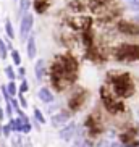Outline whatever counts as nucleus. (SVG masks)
I'll list each match as a JSON object with an SVG mask.
<instances>
[{
  "mask_svg": "<svg viewBox=\"0 0 139 147\" xmlns=\"http://www.w3.org/2000/svg\"><path fill=\"white\" fill-rule=\"evenodd\" d=\"M34 74H36V81H42L44 79V74H45V61L42 58H39V60L36 61Z\"/></svg>",
  "mask_w": 139,
  "mask_h": 147,
  "instance_id": "obj_11",
  "label": "nucleus"
},
{
  "mask_svg": "<svg viewBox=\"0 0 139 147\" xmlns=\"http://www.w3.org/2000/svg\"><path fill=\"white\" fill-rule=\"evenodd\" d=\"M11 147H23V138L21 134H15L11 138Z\"/></svg>",
  "mask_w": 139,
  "mask_h": 147,
  "instance_id": "obj_21",
  "label": "nucleus"
},
{
  "mask_svg": "<svg viewBox=\"0 0 139 147\" xmlns=\"http://www.w3.org/2000/svg\"><path fill=\"white\" fill-rule=\"evenodd\" d=\"M2 134H3L5 138H8L10 134H11V128H10V125H5V126H2Z\"/></svg>",
  "mask_w": 139,
  "mask_h": 147,
  "instance_id": "obj_25",
  "label": "nucleus"
},
{
  "mask_svg": "<svg viewBox=\"0 0 139 147\" xmlns=\"http://www.w3.org/2000/svg\"><path fill=\"white\" fill-rule=\"evenodd\" d=\"M31 7V0H20V10H18V16L23 18L28 13V10Z\"/></svg>",
  "mask_w": 139,
  "mask_h": 147,
  "instance_id": "obj_15",
  "label": "nucleus"
},
{
  "mask_svg": "<svg viewBox=\"0 0 139 147\" xmlns=\"http://www.w3.org/2000/svg\"><path fill=\"white\" fill-rule=\"evenodd\" d=\"M37 97L42 100L44 104H50V102H53V94L50 92V89H47V87H40L39 92H37Z\"/></svg>",
  "mask_w": 139,
  "mask_h": 147,
  "instance_id": "obj_14",
  "label": "nucleus"
},
{
  "mask_svg": "<svg viewBox=\"0 0 139 147\" xmlns=\"http://www.w3.org/2000/svg\"><path fill=\"white\" fill-rule=\"evenodd\" d=\"M11 60H13V65H16V66L21 65V55H20V52L15 50V49H11Z\"/></svg>",
  "mask_w": 139,
  "mask_h": 147,
  "instance_id": "obj_19",
  "label": "nucleus"
},
{
  "mask_svg": "<svg viewBox=\"0 0 139 147\" xmlns=\"http://www.w3.org/2000/svg\"><path fill=\"white\" fill-rule=\"evenodd\" d=\"M34 118H36V121H39L40 125L45 123V117L42 115V112H40L39 108H34Z\"/></svg>",
  "mask_w": 139,
  "mask_h": 147,
  "instance_id": "obj_22",
  "label": "nucleus"
},
{
  "mask_svg": "<svg viewBox=\"0 0 139 147\" xmlns=\"http://www.w3.org/2000/svg\"><path fill=\"white\" fill-rule=\"evenodd\" d=\"M5 32H7V37H8V39H15L13 24H11V20H10V18L5 20Z\"/></svg>",
  "mask_w": 139,
  "mask_h": 147,
  "instance_id": "obj_16",
  "label": "nucleus"
},
{
  "mask_svg": "<svg viewBox=\"0 0 139 147\" xmlns=\"http://www.w3.org/2000/svg\"><path fill=\"white\" fill-rule=\"evenodd\" d=\"M5 112H7V117L11 118V115H13V108H11V105H10L8 102L5 104Z\"/></svg>",
  "mask_w": 139,
  "mask_h": 147,
  "instance_id": "obj_28",
  "label": "nucleus"
},
{
  "mask_svg": "<svg viewBox=\"0 0 139 147\" xmlns=\"http://www.w3.org/2000/svg\"><path fill=\"white\" fill-rule=\"evenodd\" d=\"M18 102H20V105H21L23 108L28 107V102H26V99H24V95L23 94H18Z\"/></svg>",
  "mask_w": 139,
  "mask_h": 147,
  "instance_id": "obj_26",
  "label": "nucleus"
},
{
  "mask_svg": "<svg viewBox=\"0 0 139 147\" xmlns=\"http://www.w3.org/2000/svg\"><path fill=\"white\" fill-rule=\"evenodd\" d=\"M76 131H78V126H76V123H74V121H70V123H66V125L60 129L58 136H60L61 141L70 142L73 138H76Z\"/></svg>",
  "mask_w": 139,
  "mask_h": 147,
  "instance_id": "obj_7",
  "label": "nucleus"
},
{
  "mask_svg": "<svg viewBox=\"0 0 139 147\" xmlns=\"http://www.w3.org/2000/svg\"><path fill=\"white\" fill-rule=\"evenodd\" d=\"M28 89H29V84H28V81H26V79H23V81H21V86L18 87V92L24 95V94L28 92Z\"/></svg>",
  "mask_w": 139,
  "mask_h": 147,
  "instance_id": "obj_23",
  "label": "nucleus"
},
{
  "mask_svg": "<svg viewBox=\"0 0 139 147\" xmlns=\"http://www.w3.org/2000/svg\"><path fill=\"white\" fill-rule=\"evenodd\" d=\"M3 118H5V112H3V108L0 107V121L3 120Z\"/></svg>",
  "mask_w": 139,
  "mask_h": 147,
  "instance_id": "obj_31",
  "label": "nucleus"
},
{
  "mask_svg": "<svg viewBox=\"0 0 139 147\" xmlns=\"http://www.w3.org/2000/svg\"><path fill=\"white\" fill-rule=\"evenodd\" d=\"M136 21H138V23H139V15H136Z\"/></svg>",
  "mask_w": 139,
  "mask_h": 147,
  "instance_id": "obj_34",
  "label": "nucleus"
},
{
  "mask_svg": "<svg viewBox=\"0 0 139 147\" xmlns=\"http://www.w3.org/2000/svg\"><path fill=\"white\" fill-rule=\"evenodd\" d=\"M86 97H87L86 91H84V89H78V91L74 92V94L70 97V100H68L70 110H79V108L83 107V104L86 102Z\"/></svg>",
  "mask_w": 139,
  "mask_h": 147,
  "instance_id": "obj_6",
  "label": "nucleus"
},
{
  "mask_svg": "<svg viewBox=\"0 0 139 147\" xmlns=\"http://www.w3.org/2000/svg\"><path fill=\"white\" fill-rule=\"evenodd\" d=\"M110 84H112V94L117 95V97H131L134 94V82L128 73L118 74L115 78H110Z\"/></svg>",
  "mask_w": 139,
  "mask_h": 147,
  "instance_id": "obj_2",
  "label": "nucleus"
},
{
  "mask_svg": "<svg viewBox=\"0 0 139 147\" xmlns=\"http://www.w3.org/2000/svg\"><path fill=\"white\" fill-rule=\"evenodd\" d=\"M138 113H139V112H138Z\"/></svg>",
  "mask_w": 139,
  "mask_h": 147,
  "instance_id": "obj_36",
  "label": "nucleus"
},
{
  "mask_svg": "<svg viewBox=\"0 0 139 147\" xmlns=\"http://www.w3.org/2000/svg\"><path fill=\"white\" fill-rule=\"evenodd\" d=\"M31 129H32V126H31V123H23V129H21V133L29 134V133H31Z\"/></svg>",
  "mask_w": 139,
  "mask_h": 147,
  "instance_id": "obj_27",
  "label": "nucleus"
},
{
  "mask_svg": "<svg viewBox=\"0 0 139 147\" xmlns=\"http://www.w3.org/2000/svg\"><path fill=\"white\" fill-rule=\"evenodd\" d=\"M94 2H100L102 3V2H107V0H94Z\"/></svg>",
  "mask_w": 139,
  "mask_h": 147,
  "instance_id": "obj_33",
  "label": "nucleus"
},
{
  "mask_svg": "<svg viewBox=\"0 0 139 147\" xmlns=\"http://www.w3.org/2000/svg\"><path fill=\"white\" fill-rule=\"evenodd\" d=\"M128 8L133 10V11H139V0H131V2H128Z\"/></svg>",
  "mask_w": 139,
  "mask_h": 147,
  "instance_id": "obj_24",
  "label": "nucleus"
},
{
  "mask_svg": "<svg viewBox=\"0 0 139 147\" xmlns=\"http://www.w3.org/2000/svg\"><path fill=\"white\" fill-rule=\"evenodd\" d=\"M118 61H138L139 60V45L138 44H123L117 50Z\"/></svg>",
  "mask_w": 139,
  "mask_h": 147,
  "instance_id": "obj_4",
  "label": "nucleus"
},
{
  "mask_svg": "<svg viewBox=\"0 0 139 147\" xmlns=\"http://www.w3.org/2000/svg\"><path fill=\"white\" fill-rule=\"evenodd\" d=\"M118 29L121 31L123 34H130V36H138L139 34V26H134V24L126 23V21L118 23Z\"/></svg>",
  "mask_w": 139,
  "mask_h": 147,
  "instance_id": "obj_10",
  "label": "nucleus"
},
{
  "mask_svg": "<svg viewBox=\"0 0 139 147\" xmlns=\"http://www.w3.org/2000/svg\"><path fill=\"white\" fill-rule=\"evenodd\" d=\"M110 147H123V144H120V142H112V144H110Z\"/></svg>",
  "mask_w": 139,
  "mask_h": 147,
  "instance_id": "obj_32",
  "label": "nucleus"
},
{
  "mask_svg": "<svg viewBox=\"0 0 139 147\" xmlns=\"http://www.w3.org/2000/svg\"><path fill=\"white\" fill-rule=\"evenodd\" d=\"M86 128H87V131H89V134H91V136H97V134H100V131H102V128H100V125H99V121L96 120V117H94V115L87 117Z\"/></svg>",
  "mask_w": 139,
  "mask_h": 147,
  "instance_id": "obj_9",
  "label": "nucleus"
},
{
  "mask_svg": "<svg viewBox=\"0 0 139 147\" xmlns=\"http://www.w3.org/2000/svg\"><path fill=\"white\" fill-rule=\"evenodd\" d=\"M32 7H34L36 13L44 15L47 11V8L50 7V2H49V0H34V2H32Z\"/></svg>",
  "mask_w": 139,
  "mask_h": 147,
  "instance_id": "obj_12",
  "label": "nucleus"
},
{
  "mask_svg": "<svg viewBox=\"0 0 139 147\" xmlns=\"http://www.w3.org/2000/svg\"><path fill=\"white\" fill-rule=\"evenodd\" d=\"M7 92H8L10 97H15V95L18 94V87H16V84H15L13 81H10L8 84H7Z\"/></svg>",
  "mask_w": 139,
  "mask_h": 147,
  "instance_id": "obj_18",
  "label": "nucleus"
},
{
  "mask_svg": "<svg viewBox=\"0 0 139 147\" xmlns=\"http://www.w3.org/2000/svg\"><path fill=\"white\" fill-rule=\"evenodd\" d=\"M123 147H136V146H123Z\"/></svg>",
  "mask_w": 139,
  "mask_h": 147,
  "instance_id": "obj_35",
  "label": "nucleus"
},
{
  "mask_svg": "<svg viewBox=\"0 0 139 147\" xmlns=\"http://www.w3.org/2000/svg\"><path fill=\"white\" fill-rule=\"evenodd\" d=\"M7 55H8V45L5 44L3 39H0V58H2V60H5V58H7Z\"/></svg>",
  "mask_w": 139,
  "mask_h": 147,
  "instance_id": "obj_17",
  "label": "nucleus"
},
{
  "mask_svg": "<svg viewBox=\"0 0 139 147\" xmlns=\"http://www.w3.org/2000/svg\"><path fill=\"white\" fill-rule=\"evenodd\" d=\"M32 24H34V15L32 13H26L24 16L21 18V24H20V37L21 40H28L29 37V32L32 29Z\"/></svg>",
  "mask_w": 139,
  "mask_h": 147,
  "instance_id": "obj_5",
  "label": "nucleus"
},
{
  "mask_svg": "<svg viewBox=\"0 0 139 147\" xmlns=\"http://www.w3.org/2000/svg\"><path fill=\"white\" fill-rule=\"evenodd\" d=\"M97 147H110V142L107 141V139H102V141L97 144Z\"/></svg>",
  "mask_w": 139,
  "mask_h": 147,
  "instance_id": "obj_30",
  "label": "nucleus"
},
{
  "mask_svg": "<svg viewBox=\"0 0 139 147\" xmlns=\"http://www.w3.org/2000/svg\"><path fill=\"white\" fill-rule=\"evenodd\" d=\"M26 50H28V57L31 60L36 58V53H37V49H36V37L34 36H29L26 42Z\"/></svg>",
  "mask_w": 139,
  "mask_h": 147,
  "instance_id": "obj_13",
  "label": "nucleus"
},
{
  "mask_svg": "<svg viewBox=\"0 0 139 147\" xmlns=\"http://www.w3.org/2000/svg\"><path fill=\"white\" fill-rule=\"evenodd\" d=\"M78 74V63L71 55H58L50 68V79L52 86L57 91H63L65 87L71 86L76 81Z\"/></svg>",
  "mask_w": 139,
  "mask_h": 147,
  "instance_id": "obj_1",
  "label": "nucleus"
},
{
  "mask_svg": "<svg viewBox=\"0 0 139 147\" xmlns=\"http://www.w3.org/2000/svg\"><path fill=\"white\" fill-rule=\"evenodd\" d=\"M18 76L21 79H24V76H26V68H23V66H18Z\"/></svg>",
  "mask_w": 139,
  "mask_h": 147,
  "instance_id": "obj_29",
  "label": "nucleus"
},
{
  "mask_svg": "<svg viewBox=\"0 0 139 147\" xmlns=\"http://www.w3.org/2000/svg\"><path fill=\"white\" fill-rule=\"evenodd\" d=\"M50 123L53 128H63L66 123H70V112L68 110H60L58 113L50 117Z\"/></svg>",
  "mask_w": 139,
  "mask_h": 147,
  "instance_id": "obj_8",
  "label": "nucleus"
},
{
  "mask_svg": "<svg viewBox=\"0 0 139 147\" xmlns=\"http://www.w3.org/2000/svg\"><path fill=\"white\" fill-rule=\"evenodd\" d=\"M3 71H5V74H7V78H8L10 81H15V79H16V73H15V69L11 68L10 65H8V66H5Z\"/></svg>",
  "mask_w": 139,
  "mask_h": 147,
  "instance_id": "obj_20",
  "label": "nucleus"
},
{
  "mask_svg": "<svg viewBox=\"0 0 139 147\" xmlns=\"http://www.w3.org/2000/svg\"><path fill=\"white\" fill-rule=\"evenodd\" d=\"M100 97H102V104H104L105 110L112 115H117V113H121L125 110V105L123 102H120L118 99H115V95L105 89V87H100Z\"/></svg>",
  "mask_w": 139,
  "mask_h": 147,
  "instance_id": "obj_3",
  "label": "nucleus"
}]
</instances>
